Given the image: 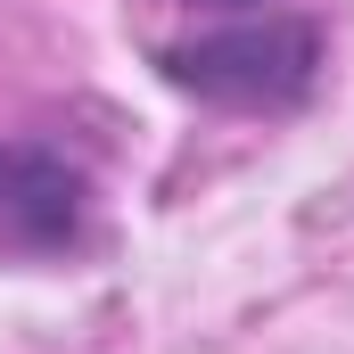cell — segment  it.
I'll return each mask as SVG.
<instances>
[{
	"instance_id": "obj_1",
	"label": "cell",
	"mask_w": 354,
	"mask_h": 354,
	"mask_svg": "<svg viewBox=\"0 0 354 354\" xmlns=\"http://www.w3.org/2000/svg\"><path fill=\"white\" fill-rule=\"evenodd\" d=\"M165 83L231 107V115H288L322 83V25L313 17H231L214 33H189L157 50Z\"/></svg>"
},
{
	"instance_id": "obj_2",
	"label": "cell",
	"mask_w": 354,
	"mask_h": 354,
	"mask_svg": "<svg viewBox=\"0 0 354 354\" xmlns=\"http://www.w3.org/2000/svg\"><path fill=\"white\" fill-rule=\"evenodd\" d=\"M83 214H91V181L75 157H58L50 140L0 132V248L58 256L83 239Z\"/></svg>"
},
{
	"instance_id": "obj_3",
	"label": "cell",
	"mask_w": 354,
	"mask_h": 354,
	"mask_svg": "<svg viewBox=\"0 0 354 354\" xmlns=\"http://www.w3.org/2000/svg\"><path fill=\"white\" fill-rule=\"evenodd\" d=\"M206 8H256V0H206Z\"/></svg>"
}]
</instances>
